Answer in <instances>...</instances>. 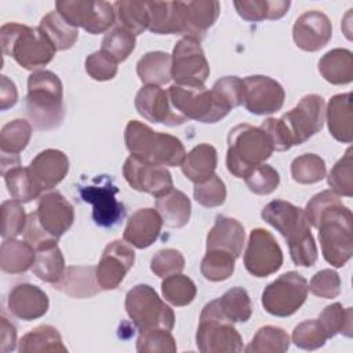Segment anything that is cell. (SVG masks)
Returning <instances> with one entry per match:
<instances>
[{
    "instance_id": "1",
    "label": "cell",
    "mask_w": 353,
    "mask_h": 353,
    "mask_svg": "<svg viewBox=\"0 0 353 353\" xmlns=\"http://www.w3.org/2000/svg\"><path fill=\"white\" fill-rule=\"evenodd\" d=\"M303 211L310 226L319 230L324 259L334 268H342L353 255L352 211L332 190L314 194Z\"/></svg>"
},
{
    "instance_id": "2",
    "label": "cell",
    "mask_w": 353,
    "mask_h": 353,
    "mask_svg": "<svg viewBox=\"0 0 353 353\" xmlns=\"http://www.w3.org/2000/svg\"><path fill=\"white\" fill-rule=\"evenodd\" d=\"M261 216L287 240L296 266L310 268L316 263L319 252L303 208L285 200H273L262 208Z\"/></svg>"
},
{
    "instance_id": "3",
    "label": "cell",
    "mask_w": 353,
    "mask_h": 353,
    "mask_svg": "<svg viewBox=\"0 0 353 353\" xmlns=\"http://www.w3.org/2000/svg\"><path fill=\"white\" fill-rule=\"evenodd\" d=\"M26 114L36 130L58 128L65 117L63 85L51 70H34L28 77Z\"/></svg>"
},
{
    "instance_id": "4",
    "label": "cell",
    "mask_w": 353,
    "mask_h": 353,
    "mask_svg": "<svg viewBox=\"0 0 353 353\" xmlns=\"http://www.w3.org/2000/svg\"><path fill=\"white\" fill-rule=\"evenodd\" d=\"M124 141L131 156L150 164L176 167L181 165L186 154L183 143L176 137L153 131L138 120L128 121Z\"/></svg>"
},
{
    "instance_id": "5",
    "label": "cell",
    "mask_w": 353,
    "mask_h": 353,
    "mask_svg": "<svg viewBox=\"0 0 353 353\" xmlns=\"http://www.w3.org/2000/svg\"><path fill=\"white\" fill-rule=\"evenodd\" d=\"M0 41L6 55L33 72L48 65L57 51L40 28L17 22H7L0 28Z\"/></svg>"
},
{
    "instance_id": "6",
    "label": "cell",
    "mask_w": 353,
    "mask_h": 353,
    "mask_svg": "<svg viewBox=\"0 0 353 353\" xmlns=\"http://www.w3.org/2000/svg\"><path fill=\"white\" fill-rule=\"evenodd\" d=\"M274 152L269 135L261 128L243 123L234 125L228 134V171L236 178H245Z\"/></svg>"
},
{
    "instance_id": "7",
    "label": "cell",
    "mask_w": 353,
    "mask_h": 353,
    "mask_svg": "<svg viewBox=\"0 0 353 353\" xmlns=\"http://www.w3.org/2000/svg\"><path fill=\"white\" fill-rule=\"evenodd\" d=\"M196 345L201 353H237L243 350V339L233 323L219 309L218 301L208 302L200 314Z\"/></svg>"
},
{
    "instance_id": "8",
    "label": "cell",
    "mask_w": 353,
    "mask_h": 353,
    "mask_svg": "<svg viewBox=\"0 0 353 353\" xmlns=\"http://www.w3.org/2000/svg\"><path fill=\"white\" fill-rule=\"evenodd\" d=\"M125 312L134 325L142 331L164 328L171 331L175 324L172 309L161 301L153 287L137 284L125 295Z\"/></svg>"
},
{
    "instance_id": "9",
    "label": "cell",
    "mask_w": 353,
    "mask_h": 353,
    "mask_svg": "<svg viewBox=\"0 0 353 353\" xmlns=\"http://www.w3.org/2000/svg\"><path fill=\"white\" fill-rule=\"evenodd\" d=\"M167 92L172 108L188 120L212 124L222 120L230 112L216 98L212 90H207L205 87L172 84Z\"/></svg>"
},
{
    "instance_id": "10",
    "label": "cell",
    "mask_w": 353,
    "mask_h": 353,
    "mask_svg": "<svg viewBox=\"0 0 353 353\" xmlns=\"http://www.w3.org/2000/svg\"><path fill=\"white\" fill-rule=\"evenodd\" d=\"M307 298V281L298 272H287L268 284L262 292L263 309L277 317L292 316Z\"/></svg>"
},
{
    "instance_id": "11",
    "label": "cell",
    "mask_w": 353,
    "mask_h": 353,
    "mask_svg": "<svg viewBox=\"0 0 353 353\" xmlns=\"http://www.w3.org/2000/svg\"><path fill=\"white\" fill-rule=\"evenodd\" d=\"M210 76V65L200 41L182 37L174 46L171 54V79L178 85L204 87Z\"/></svg>"
},
{
    "instance_id": "12",
    "label": "cell",
    "mask_w": 353,
    "mask_h": 353,
    "mask_svg": "<svg viewBox=\"0 0 353 353\" xmlns=\"http://www.w3.org/2000/svg\"><path fill=\"white\" fill-rule=\"evenodd\" d=\"M57 11L74 28H83L91 34L105 33L116 22V12L112 3L88 0H59Z\"/></svg>"
},
{
    "instance_id": "13",
    "label": "cell",
    "mask_w": 353,
    "mask_h": 353,
    "mask_svg": "<svg viewBox=\"0 0 353 353\" xmlns=\"http://www.w3.org/2000/svg\"><path fill=\"white\" fill-rule=\"evenodd\" d=\"M79 193L83 201L92 205V219L98 226L112 228L124 218V204L116 199L119 188L106 175L95 178L91 185L81 186Z\"/></svg>"
},
{
    "instance_id": "14",
    "label": "cell",
    "mask_w": 353,
    "mask_h": 353,
    "mask_svg": "<svg viewBox=\"0 0 353 353\" xmlns=\"http://www.w3.org/2000/svg\"><path fill=\"white\" fill-rule=\"evenodd\" d=\"M280 119L291 135L292 145H301L323 128L325 119V102L323 97L317 94L305 95Z\"/></svg>"
},
{
    "instance_id": "15",
    "label": "cell",
    "mask_w": 353,
    "mask_h": 353,
    "mask_svg": "<svg viewBox=\"0 0 353 353\" xmlns=\"http://www.w3.org/2000/svg\"><path fill=\"white\" fill-rule=\"evenodd\" d=\"M243 261L250 274L268 277L281 268L283 251L270 232L256 228L250 233Z\"/></svg>"
},
{
    "instance_id": "16",
    "label": "cell",
    "mask_w": 353,
    "mask_h": 353,
    "mask_svg": "<svg viewBox=\"0 0 353 353\" xmlns=\"http://www.w3.org/2000/svg\"><path fill=\"white\" fill-rule=\"evenodd\" d=\"M244 106L250 113L263 116L279 112L285 99L283 85L263 74L248 76L244 80Z\"/></svg>"
},
{
    "instance_id": "17",
    "label": "cell",
    "mask_w": 353,
    "mask_h": 353,
    "mask_svg": "<svg viewBox=\"0 0 353 353\" xmlns=\"http://www.w3.org/2000/svg\"><path fill=\"white\" fill-rule=\"evenodd\" d=\"M123 175L132 189L149 193L154 197H159L174 188L172 176L165 167L138 160L134 156L127 157L124 161Z\"/></svg>"
},
{
    "instance_id": "18",
    "label": "cell",
    "mask_w": 353,
    "mask_h": 353,
    "mask_svg": "<svg viewBox=\"0 0 353 353\" xmlns=\"http://www.w3.org/2000/svg\"><path fill=\"white\" fill-rule=\"evenodd\" d=\"M135 262L134 250L121 240L109 243L95 266V277L102 290H114Z\"/></svg>"
},
{
    "instance_id": "19",
    "label": "cell",
    "mask_w": 353,
    "mask_h": 353,
    "mask_svg": "<svg viewBox=\"0 0 353 353\" xmlns=\"http://www.w3.org/2000/svg\"><path fill=\"white\" fill-rule=\"evenodd\" d=\"M135 109L143 119L156 124L174 127L188 121L172 108L168 92L159 85H143L135 95Z\"/></svg>"
},
{
    "instance_id": "20",
    "label": "cell",
    "mask_w": 353,
    "mask_h": 353,
    "mask_svg": "<svg viewBox=\"0 0 353 353\" xmlns=\"http://www.w3.org/2000/svg\"><path fill=\"white\" fill-rule=\"evenodd\" d=\"M34 212L40 226L58 240L70 229L74 221L73 205L57 190L43 193Z\"/></svg>"
},
{
    "instance_id": "21",
    "label": "cell",
    "mask_w": 353,
    "mask_h": 353,
    "mask_svg": "<svg viewBox=\"0 0 353 353\" xmlns=\"http://www.w3.org/2000/svg\"><path fill=\"white\" fill-rule=\"evenodd\" d=\"M332 37L330 18L317 10L301 14L292 26V39L298 48L309 52L325 47Z\"/></svg>"
},
{
    "instance_id": "22",
    "label": "cell",
    "mask_w": 353,
    "mask_h": 353,
    "mask_svg": "<svg viewBox=\"0 0 353 353\" xmlns=\"http://www.w3.org/2000/svg\"><path fill=\"white\" fill-rule=\"evenodd\" d=\"M28 170L40 197L44 192L55 188L66 176L69 171V159L58 149H46L36 154Z\"/></svg>"
},
{
    "instance_id": "23",
    "label": "cell",
    "mask_w": 353,
    "mask_h": 353,
    "mask_svg": "<svg viewBox=\"0 0 353 353\" xmlns=\"http://www.w3.org/2000/svg\"><path fill=\"white\" fill-rule=\"evenodd\" d=\"M7 306L12 316L30 321L43 317L50 306L47 294L30 283L17 284L8 294Z\"/></svg>"
},
{
    "instance_id": "24",
    "label": "cell",
    "mask_w": 353,
    "mask_h": 353,
    "mask_svg": "<svg viewBox=\"0 0 353 353\" xmlns=\"http://www.w3.org/2000/svg\"><path fill=\"white\" fill-rule=\"evenodd\" d=\"M163 219L154 208H139L127 221L123 239L130 245L143 250L150 247L160 236Z\"/></svg>"
},
{
    "instance_id": "25",
    "label": "cell",
    "mask_w": 353,
    "mask_h": 353,
    "mask_svg": "<svg viewBox=\"0 0 353 353\" xmlns=\"http://www.w3.org/2000/svg\"><path fill=\"white\" fill-rule=\"evenodd\" d=\"M245 240L244 226L234 218L218 215L214 226L207 234V251L222 250L232 254L236 259L241 255Z\"/></svg>"
},
{
    "instance_id": "26",
    "label": "cell",
    "mask_w": 353,
    "mask_h": 353,
    "mask_svg": "<svg viewBox=\"0 0 353 353\" xmlns=\"http://www.w3.org/2000/svg\"><path fill=\"white\" fill-rule=\"evenodd\" d=\"M149 30L156 34H183L186 1H146Z\"/></svg>"
},
{
    "instance_id": "27",
    "label": "cell",
    "mask_w": 353,
    "mask_h": 353,
    "mask_svg": "<svg viewBox=\"0 0 353 353\" xmlns=\"http://www.w3.org/2000/svg\"><path fill=\"white\" fill-rule=\"evenodd\" d=\"M1 174L12 200L19 203H29L39 197L29 170L28 167L21 165L19 156L1 154Z\"/></svg>"
},
{
    "instance_id": "28",
    "label": "cell",
    "mask_w": 353,
    "mask_h": 353,
    "mask_svg": "<svg viewBox=\"0 0 353 353\" xmlns=\"http://www.w3.org/2000/svg\"><path fill=\"white\" fill-rule=\"evenodd\" d=\"M325 119L330 134L342 143H350L353 141L352 92L334 95L325 108Z\"/></svg>"
},
{
    "instance_id": "29",
    "label": "cell",
    "mask_w": 353,
    "mask_h": 353,
    "mask_svg": "<svg viewBox=\"0 0 353 353\" xmlns=\"http://www.w3.org/2000/svg\"><path fill=\"white\" fill-rule=\"evenodd\" d=\"M221 11L218 1H186L183 36L201 41L207 30L216 22Z\"/></svg>"
},
{
    "instance_id": "30",
    "label": "cell",
    "mask_w": 353,
    "mask_h": 353,
    "mask_svg": "<svg viewBox=\"0 0 353 353\" xmlns=\"http://www.w3.org/2000/svg\"><path fill=\"white\" fill-rule=\"evenodd\" d=\"M52 285L55 290L77 299L91 298L102 290L95 277V268L92 266H69L62 279Z\"/></svg>"
},
{
    "instance_id": "31",
    "label": "cell",
    "mask_w": 353,
    "mask_h": 353,
    "mask_svg": "<svg viewBox=\"0 0 353 353\" xmlns=\"http://www.w3.org/2000/svg\"><path fill=\"white\" fill-rule=\"evenodd\" d=\"M218 164L216 149L210 143H199L185 154L181 170L193 183L203 182L215 174Z\"/></svg>"
},
{
    "instance_id": "32",
    "label": "cell",
    "mask_w": 353,
    "mask_h": 353,
    "mask_svg": "<svg viewBox=\"0 0 353 353\" xmlns=\"http://www.w3.org/2000/svg\"><path fill=\"white\" fill-rule=\"evenodd\" d=\"M154 205L163 219V223L168 228H183L190 219V200L183 192L178 189L172 188L167 193L156 197Z\"/></svg>"
},
{
    "instance_id": "33",
    "label": "cell",
    "mask_w": 353,
    "mask_h": 353,
    "mask_svg": "<svg viewBox=\"0 0 353 353\" xmlns=\"http://www.w3.org/2000/svg\"><path fill=\"white\" fill-rule=\"evenodd\" d=\"M319 72L334 85L349 84L353 80V54L346 48H334L319 61Z\"/></svg>"
},
{
    "instance_id": "34",
    "label": "cell",
    "mask_w": 353,
    "mask_h": 353,
    "mask_svg": "<svg viewBox=\"0 0 353 353\" xmlns=\"http://www.w3.org/2000/svg\"><path fill=\"white\" fill-rule=\"evenodd\" d=\"M36 250L28 243L15 239L3 240L0 247V268L10 274H19L33 266Z\"/></svg>"
},
{
    "instance_id": "35",
    "label": "cell",
    "mask_w": 353,
    "mask_h": 353,
    "mask_svg": "<svg viewBox=\"0 0 353 353\" xmlns=\"http://www.w3.org/2000/svg\"><path fill=\"white\" fill-rule=\"evenodd\" d=\"M137 74L145 85H163L171 80V55L149 51L137 62Z\"/></svg>"
},
{
    "instance_id": "36",
    "label": "cell",
    "mask_w": 353,
    "mask_h": 353,
    "mask_svg": "<svg viewBox=\"0 0 353 353\" xmlns=\"http://www.w3.org/2000/svg\"><path fill=\"white\" fill-rule=\"evenodd\" d=\"M237 14L248 22L280 19L291 6L290 0H237L233 1Z\"/></svg>"
},
{
    "instance_id": "37",
    "label": "cell",
    "mask_w": 353,
    "mask_h": 353,
    "mask_svg": "<svg viewBox=\"0 0 353 353\" xmlns=\"http://www.w3.org/2000/svg\"><path fill=\"white\" fill-rule=\"evenodd\" d=\"M19 353H37V352H68L62 342L59 331L48 324L39 325L25 334L18 346Z\"/></svg>"
},
{
    "instance_id": "38",
    "label": "cell",
    "mask_w": 353,
    "mask_h": 353,
    "mask_svg": "<svg viewBox=\"0 0 353 353\" xmlns=\"http://www.w3.org/2000/svg\"><path fill=\"white\" fill-rule=\"evenodd\" d=\"M39 28L48 37L57 51L72 48L79 39V29L68 23L58 11L46 14L40 19Z\"/></svg>"
},
{
    "instance_id": "39",
    "label": "cell",
    "mask_w": 353,
    "mask_h": 353,
    "mask_svg": "<svg viewBox=\"0 0 353 353\" xmlns=\"http://www.w3.org/2000/svg\"><path fill=\"white\" fill-rule=\"evenodd\" d=\"M119 26L131 32L134 36L149 29L150 15L146 1L121 0L113 3Z\"/></svg>"
},
{
    "instance_id": "40",
    "label": "cell",
    "mask_w": 353,
    "mask_h": 353,
    "mask_svg": "<svg viewBox=\"0 0 353 353\" xmlns=\"http://www.w3.org/2000/svg\"><path fill=\"white\" fill-rule=\"evenodd\" d=\"M66 270L65 259L58 244L36 251L32 272L37 279L46 283H58Z\"/></svg>"
},
{
    "instance_id": "41",
    "label": "cell",
    "mask_w": 353,
    "mask_h": 353,
    "mask_svg": "<svg viewBox=\"0 0 353 353\" xmlns=\"http://www.w3.org/2000/svg\"><path fill=\"white\" fill-rule=\"evenodd\" d=\"M317 320L328 339L338 334H342L347 338H352L353 335V309L345 307L339 302L325 306Z\"/></svg>"
},
{
    "instance_id": "42",
    "label": "cell",
    "mask_w": 353,
    "mask_h": 353,
    "mask_svg": "<svg viewBox=\"0 0 353 353\" xmlns=\"http://www.w3.org/2000/svg\"><path fill=\"white\" fill-rule=\"evenodd\" d=\"M221 312L232 323H245L252 314L248 292L243 287H233L216 299Z\"/></svg>"
},
{
    "instance_id": "43",
    "label": "cell",
    "mask_w": 353,
    "mask_h": 353,
    "mask_svg": "<svg viewBox=\"0 0 353 353\" xmlns=\"http://www.w3.org/2000/svg\"><path fill=\"white\" fill-rule=\"evenodd\" d=\"M290 347L288 334L274 325L261 327L245 347L247 353H284Z\"/></svg>"
},
{
    "instance_id": "44",
    "label": "cell",
    "mask_w": 353,
    "mask_h": 353,
    "mask_svg": "<svg viewBox=\"0 0 353 353\" xmlns=\"http://www.w3.org/2000/svg\"><path fill=\"white\" fill-rule=\"evenodd\" d=\"M32 138V125L29 121L15 119L3 125L0 131L1 154L19 156Z\"/></svg>"
},
{
    "instance_id": "45",
    "label": "cell",
    "mask_w": 353,
    "mask_h": 353,
    "mask_svg": "<svg viewBox=\"0 0 353 353\" xmlns=\"http://www.w3.org/2000/svg\"><path fill=\"white\" fill-rule=\"evenodd\" d=\"M161 294L171 305L186 306L196 298L197 288L192 279L182 273H175L164 277L161 283Z\"/></svg>"
},
{
    "instance_id": "46",
    "label": "cell",
    "mask_w": 353,
    "mask_h": 353,
    "mask_svg": "<svg viewBox=\"0 0 353 353\" xmlns=\"http://www.w3.org/2000/svg\"><path fill=\"white\" fill-rule=\"evenodd\" d=\"M236 258L222 250H211L204 255L200 272L208 281H223L228 280L234 272Z\"/></svg>"
},
{
    "instance_id": "47",
    "label": "cell",
    "mask_w": 353,
    "mask_h": 353,
    "mask_svg": "<svg viewBox=\"0 0 353 353\" xmlns=\"http://www.w3.org/2000/svg\"><path fill=\"white\" fill-rule=\"evenodd\" d=\"M325 161L314 153L301 154L295 157L291 163L292 179L302 185L320 182L325 176Z\"/></svg>"
},
{
    "instance_id": "48",
    "label": "cell",
    "mask_w": 353,
    "mask_h": 353,
    "mask_svg": "<svg viewBox=\"0 0 353 353\" xmlns=\"http://www.w3.org/2000/svg\"><path fill=\"white\" fill-rule=\"evenodd\" d=\"M353 150L347 148L342 159H339L331 168L327 182L332 192L339 196L352 197L353 196Z\"/></svg>"
},
{
    "instance_id": "49",
    "label": "cell",
    "mask_w": 353,
    "mask_h": 353,
    "mask_svg": "<svg viewBox=\"0 0 353 353\" xmlns=\"http://www.w3.org/2000/svg\"><path fill=\"white\" fill-rule=\"evenodd\" d=\"M28 215L17 200H7L1 204V237L3 240L15 239L23 233Z\"/></svg>"
},
{
    "instance_id": "50",
    "label": "cell",
    "mask_w": 353,
    "mask_h": 353,
    "mask_svg": "<svg viewBox=\"0 0 353 353\" xmlns=\"http://www.w3.org/2000/svg\"><path fill=\"white\" fill-rule=\"evenodd\" d=\"M135 43V36L131 32L116 26L102 39V50L110 54L117 62H123L134 51Z\"/></svg>"
},
{
    "instance_id": "51",
    "label": "cell",
    "mask_w": 353,
    "mask_h": 353,
    "mask_svg": "<svg viewBox=\"0 0 353 353\" xmlns=\"http://www.w3.org/2000/svg\"><path fill=\"white\" fill-rule=\"evenodd\" d=\"M137 350L139 353H174L176 352V342L171 335V331L153 328L139 334L137 339Z\"/></svg>"
},
{
    "instance_id": "52",
    "label": "cell",
    "mask_w": 353,
    "mask_h": 353,
    "mask_svg": "<svg viewBox=\"0 0 353 353\" xmlns=\"http://www.w3.org/2000/svg\"><path fill=\"white\" fill-rule=\"evenodd\" d=\"M193 197L203 207H219L226 200V186L223 181L216 174H214L208 179L194 183Z\"/></svg>"
},
{
    "instance_id": "53",
    "label": "cell",
    "mask_w": 353,
    "mask_h": 353,
    "mask_svg": "<svg viewBox=\"0 0 353 353\" xmlns=\"http://www.w3.org/2000/svg\"><path fill=\"white\" fill-rule=\"evenodd\" d=\"M292 342L303 350H316L325 345L327 335L319 320H305L292 331Z\"/></svg>"
},
{
    "instance_id": "54",
    "label": "cell",
    "mask_w": 353,
    "mask_h": 353,
    "mask_svg": "<svg viewBox=\"0 0 353 353\" xmlns=\"http://www.w3.org/2000/svg\"><path fill=\"white\" fill-rule=\"evenodd\" d=\"M245 185L248 189L259 196H266L273 193L280 185V175L279 172L268 164H261L255 167L245 178Z\"/></svg>"
},
{
    "instance_id": "55",
    "label": "cell",
    "mask_w": 353,
    "mask_h": 353,
    "mask_svg": "<svg viewBox=\"0 0 353 353\" xmlns=\"http://www.w3.org/2000/svg\"><path fill=\"white\" fill-rule=\"evenodd\" d=\"M211 90L229 110L240 106L244 101V81L237 76H225L216 80Z\"/></svg>"
},
{
    "instance_id": "56",
    "label": "cell",
    "mask_w": 353,
    "mask_h": 353,
    "mask_svg": "<svg viewBox=\"0 0 353 353\" xmlns=\"http://www.w3.org/2000/svg\"><path fill=\"white\" fill-rule=\"evenodd\" d=\"M117 61L103 50L95 51L85 58L84 66L88 76L97 81L112 80L117 74Z\"/></svg>"
},
{
    "instance_id": "57",
    "label": "cell",
    "mask_w": 353,
    "mask_h": 353,
    "mask_svg": "<svg viewBox=\"0 0 353 353\" xmlns=\"http://www.w3.org/2000/svg\"><path fill=\"white\" fill-rule=\"evenodd\" d=\"M183 268L185 258L175 248H163L157 251L150 261V270L163 279L175 273H181Z\"/></svg>"
},
{
    "instance_id": "58",
    "label": "cell",
    "mask_w": 353,
    "mask_h": 353,
    "mask_svg": "<svg viewBox=\"0 0 353 353\" xmlns=\"http://www.w3.org/2000/svg\"><path fill=\"white\" fill-rule=\"evenodd\" d=\"M307 291L325 299L336 298L341 294V277L335 270L323 269L310 279Z\"/></svg>"
},
{
    "instance_id": "59",
    "label": "cell",
    "mask_w": 353,
    "mask_h": 353,
    "mask_svg": "<svg viewBox=\"0 0 353 353\" xmlns=\"http://www.w3.org/2000/svg\"><path fill=\"white\" fill-rule=\"evenodd\" d=\"M23 237H25V241H28L36 251L58 244V239L48 234L40 226L34 211L28 214V222H26V228L23 230Z\"/></svg>"
},
{
    "instance_id": "60",
    "label": "cell",
    "mask_w": 353,
    "mask_h": 353,
    "mask_svg": "<svg viewBox=\"0 0 353 353\" xmlns=\"http://www.w3.org/2000/svg\"><path fill=\"white\" fill-rule=\"evenodd\" d=\"M261 128L269 135L274 150L284 152V150L291 149V146H294L291 135L281 119L269 117L262 121Z\"/></svg>"
},
{
    "instance_id": "61",
    "label": "cell",
    "mask_w": 353,
    "mask_h": 353,
    "mask_svg": "<svg viewBox=\"0 0 353 353\" xmlns=\"http://www.w3.org/2000/svg\"><path fill=\"white\" fill-rule=\"evenodd\" d=\"M18 101V91L12 80L7 76H0V110L12 108Z\"/></svg>"
},
{
    "instance_id": "62",
    "label": "cell",
    "mask_w": 353,
    "mask_h": 353,
    "mask_svg": "<svg viewBox=\"0 0 353 353\" xmlns=\"http://www.w3.org/2000/svg\"><path fill=\"white\" fill-rule=\"evenodd\" d=\"M0 349L3 353L12 352L15 349L17 343V331L15 327L4 317L1 316V339H0Z\"/></svg>"
}]
</instances>
